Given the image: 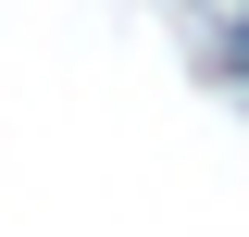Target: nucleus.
Masks as SVG:
<instances>
[{"label":"nucleus","mask_w":249,"mask_h":237,"mask_svg":"<svg viewBox=\"0 0 249 237\" xmlns=\"http://www.w3.org/2000/svg\"><path fill=\"white\" fill-rule=\"evenodd\" d=\"M237 62H249V13H237Z\"/></svg>","instance_id":"1"}]
</instances>
